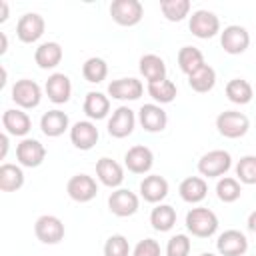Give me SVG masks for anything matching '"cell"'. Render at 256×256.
Here are the masks:
<instances>
[{
	"label": "cell",
	"mask_w": 256,
	"mask_h": 256,
	"mask_svg": "<svg viewBox=\"0 0 256 256\" xmlns=\"http://www.w3.org/2000/svg\"><path fill=\"white\" fill-rule=\"evenodd\" d=\"M144 92V86L138 78H118L108 84V94L116 100H138Z\"/></svg>",
	"instance_id": "20"
},
{
	"label": "cell",
	"mask_w": 256,
	"mask_h": 256,
	"mask_svg": "<svg viewBox=\"0 0 256 256\" xmlns=\"http://www.w3.org/2000/svg\"><path fill=\"white\" fill-rule=\"evenodd\" d=\"M138 206H140L138 196L132 190H128V188H118L108 198V208L118 218H128V216L136 214Z\"/></svg>",
	"instance_id": "8"
},
{
	"label": "cell",
	"mask_w": 256,
	"mask_h": 256,
	"mask_svg": "<svg viewBox=\"0 0 256 256\" xmlns=\"http://www.w3.org/2000/svg\"><path fill=\"white\" fill-rule=\"evenodd\" d=\"M12 100L20 106V108H36L42 100V88L28 78L16 80V84L12 86Z\"/></svg>",
	"instance_id": "11"
},
{
	"label": "cell",
	"mask_w": 256,
	"mask_h": 256,
	"mask_svg": "<svg viewBox=\"0 0 256 256\" xmlns=\"http://www.w3.org/2000/svg\"><path fill=\"white\" fill-rule=\"evenodd\" d=\"M2 126L6 130V134H12V136H26L32 128V120L26 112L22 110H4L2 114Z\"/></svg>",
	"instance_id": "24"
},
{
	"label": "cell",
	"mask_w": 256,
	"mask_h": 256,
	"mask_svg": "<svg viewBox=\"0 0 256 256\" xmlns=\"http://www.w3.org/2000/svg\"><path fill=\"white\" fill-rule=\"evenodd\" d=\"M138 122L146 132H162L168 124V116L160 104H144L138 110Z\"/></svg>",
	"instance_id": "14"
},
{
	"label": "cell",
	"mask_w": 256,
	"mask_h": 256,
	"mask_svg": "<svg viewBox=\"0 0 256 256\" xmlns=\"http://www.w3.org/2000/svg\"><path fill=\"white\" fill-rule=\"evenodd\" d=\"M46 96L50 102L54 104H64L70 100V94H72V84H70V78L62 72H54L48 76L46 80Z\"/></svg>",
	"instance_id": "16"
},
{
	"label": "cell",
	"mask_w": 256,
	"mask_h": 256,
	"mask_svg": "<svg viewBox=\"0 0 256 256\" xmlns=\"http://www.w3.org/2000/svg\"><path fill=\"white\" fill-rule=\"evenodd\" d=\"M34 234L42 244H58L64 238V224L58 216L44 214L34 222Z\"/></svg>",
	"instance_id": "6"
},
{
	"label": "cell",
	"mask_w": 256,
	"mask_h": 256,
	"mask_svg": "<svg viewBox=\"0 0 256 256\" xmlns=\"http://www.w3.org/2000/svg\"><path fill=\"white\" fill-rule=\"evenodd\" d=\"M226 96H228V100L232 104H240L242 106V104H248L252 100L254 92H252V86H250L248 80H244V78H232L226 84Z\"/></svg>",
	"instance_id": "31"
},
{
	"label": "cell",
	"mask_w": 256,
	"mask_h": 256,
	"mask_svg": "<svg viewBox=\"0 0 256 256\" xmlns=\"http://www.w3.org/2000/svg\"><path fill=\"white\" fill-rule=\"evenodd\" d=\"M62 56H64V52H62V46L58 42H44L34 52V60L42 70L56 68L62 62Z\"/></svg>",
	"instance_id": "25"
},
{
	"label": "cell",
	"mask_w": 256,
	"mask_h": 256,
	"mask_svg": "<svg viewBox=\"0 0 256 256\" xmlns=\"http://www.w3.org/2000/svg\"><path fill=\"white\" fill-rule=\"evenodd\" d=\"M190 0H162L160 2V10L164 14L166 20L170 22H180L190 14Z\"/></svg>",
	"instance_id": "34"
},
{
	"label": "cell",
	"mask_w": 256,
	"mask_h": 256,
	"mask_svg": "<svg viewBox=\"0 0 256 256\" xmlns=\"http://www.w3.org/2000/svg\"><path fill=\"white\" fill-rule=\"evenodd\" d=\"M66 192H68V196H70L74 202L84 204V202H90V200L96 198V194H98V184H96V180H94L92 176H88V174H76V176H72V178L68 180Z\"/></svg>",
	"instance_id": "7"
},
{
	"label": "cell",
	"mask_w": 256,
	"mask_h": 256,
	"mask_svg": "<svg viewBox=\"0 0 256 256\" xmlns=\"http://www.w3.org/2000/svg\"><path fill=\"white\" fill-rule=\"evenodd\" d=\"M178 192H180V198L188 204H198L206 198L208 194V184L204 178L200 176H188L180 182L178 186Z\"/></svg>",
	"instance_id": "23"
},
{
	"label": "cell",
	"mask_w": 256,
	"mask_h": 256,
	"mask_svg": "<svg viewBox=\"0 0 256 256\" xmlns=\"http://www.w3.org/2000/svg\"><path fill=\"white\" fill-rule=\"evenodd\" d=\"M186 228L196 238H208L218 230V216L210 208H192L186 214Z\"/></svg>",
	"instance_id": "1"
},
{
	"label": "cell",
	"mask_w": 256,
	"mask_h": 256,
	"mask_svg": "<svg viewBox=\"0 0 256 256\" xmlns=\"http://www.w3.org/2000/svg\"><path fill=\"white\" fill-rule=\"evenodd\" d=\"M24 186V172L16 164H2L0 166V190L2 192H16Z\"/></svg>",
	"instance_id": "29"
},
{
	"label": "cell",
	"mask_w": 256,
	"mask_h": 256,
	"mask_svg": "<svg viewBox=\"0 0 256 256\" xmlns=\"http://www.w3.org/2000/svg\"><path fill=\"white\" fill-rule=\"evenodd\" d=\"M150 224L158 232H168L176 224V210L170 204H158L150 212Z\"/></svg>",
	"instance_id": "30"
},
{
	"label": "cell",
	"mask_w": 256,
	"mask_h": 256,
	"mask_svg": "<svg viewBox=\"0 0 256 256\" xmlns=\"http://www.w3.org/2000/svg\"><path fill=\"white\" fill-rule=\"evenodd\" d=\"M140 196L150 202V204H158L168 196V182L166 178L158 176V174H150L140 182Z\"/></svg>",
	"instance_id": "22"
},
{
	"label": "cell",
	"mask_w": 256,
	"mask_h": 256,
	"mask_svg": "<svg viewBox=\"0 0 256 256\" xmlns=\"http://www.w3.org/2000/svg\"><path fill=\"white\" fill-rule=\"evenodd\" d=\"M98 128L90 120H80L70 128V140L78 150H90L98 142Z\"/></svg>",
	"instance_id": "17"
},
{
	"label": "cell",
	"mask_w": 256,
	"mask_h": 256,
	"mask_svg": "<svg viewBox=\"0 0 256 256\" xmlns=\"http://www.w3.org/2000/svg\"><path fill=\"white\" fill-rule=\"evenodd\" d=\"M216 248L220 256H244L248 250V240L240 230H226L218 236Z\"/></svg>",
	"instance_id": "15"
},
{
	"label": "cell",
	"mask_w": 256,
	"mask_h": 256,
	"mask_svg": "<svg viewBox=\"0 0 256 256\" xmlns=\"http://www.w3.org/2000/svg\"><path fill=\"white\" fill-rule=\"evenodd\" d=\"M110 112V98L102 92H88L84 98V114L90 120H102Z\"/></svg>",
	"instance_id": "26"
},
{
	"label": "cell",
	"mask_w": 256,
	"mask_h": 256,
	"mask_svg": "<svg viewBox=\"0 0 256 256\" xmlns=\"http://www.w3.org/2000/svg\"><path fill=\"white\" fill-rule=\"evenodd\" d=\"M176 92H178L176 84H174L172 80H168V78H164V80H160V82L148 84V94H150V98H152L154 102H158V104H170V102L176 98Z\"/></svg>",
	"instance_id": "33"
},
{
	"label": "cell",
	"mask_w": 256,
	"mask_h": 256,
	"mask_svg": "<svg viewBox=\"0 0 256 256\" xmlns=\"http://www.w3.org/2000/svg\"><path fill=\"white\" fill-rule=\"evenodd\" d=\"M138 68H140V74L148 80V84L160 82V80L166 78V64L156 54H144L140 58V66Z\"/></svg>",
	"instance_id": "27"
},
{
	"label": "cell",
	"mask_w": 256,
	"mask_h": 256,
	"mask_svg": "<svg viewBox=\"0 0 256 256\" xmlns=\"http://www.w3.org/2000/svg\"><path fill=\"white\" fill-rule=\"evenodd\" d=\"M96 176L108 188H118L124 182V170H122V166L116 160L108 158V156H102L96 162Z\"/></svg>",
	"instance_id": "19"
},
{
	"label": "cell",
	"mask_w": 256,
	"mask_h": 256,
	"mask_svg": "<svg viewBox=\"0 0 256 256\" xmlns=\"http://www.w3.org/2000/svg\"><path fill=\"white\" fill-rule=\"evenodd\" d=\"M0 40H2V46H0V54H4L8 50V40H6V34H0Z\"/></svg>",
	"instance_id": "44"
},
{
	"label": "cell",
	"mask_w": 256,
	"mask_h": 256,
	"mask_svg": "<svg viewBox=\"0 0 256 256\" xmlns=\"http://www.w3.org/2000/svg\"><path fill=\"white\" fill-rule=\"evenodd\" d=\"M204 64H206V62H204V54H202L198 48H194V46H182V48L178 50V66H180V70H182L186 76L194 74V72L200 70Z\"/></svg>",
	"instance_id": "28"
},
{
	"label": "cell",
	"mask_w": 256,
	"mask_h": 256,
	"mask_svg": "<svg viewBox=\"0 0 256 256\" xmlns=\"http://www.w3.org/2000/svg\"><path fill=\"white\" fill-rule=\"evenodd\" d=\"M132 256H160V244L152 238H144L134 246Z\"/></svg>",
	"instance_id": "40"
},
{
	"label": "cell",
	"mask_w": 256,
	"mask_h": 256,
	"mask_svg": "<svg viewBox=\"0 0 256 256\" xmlns=\"http://www.w3.org/2000/svg\"><path fill=\"white\" fill-rule=\"evenodd\" d=\"M248 228H250V232L256 236V210L248 216Z\"/></svg>",
	"instance_id": "43"
},
{
	"label": "cell",
	"mask_w": 256,
	"mask_h": 256,
	"mask_svg": "<svg viewBox=\"0 0 256 256\" xmlns=\"http://www.w3.org/2000/svg\"><path fill=\"white\" fill-rule=\"evenodd\" d=\"M188 26H190V32L196 38H202V40H208V38H212V36H216L220 32V20L210 10H196V12H192Z\"/></svg>",
	"instance_id": "5"
},
{
	"label": "cell",
	"mask_w": 256,
	"mask_h": 256,
	"mask_svg": "<svg viewBox=\"0 0 256 256\" xmlns=\"http://www.w3.org/2000/svg\"><path fill=\"white\" fill-rule=\"evenodd\" d=\"M0 144H2L0 158H6V152H8V134H6V132H2V134H0Z\"/></svg>",
	"instance_id": "41"
},
{
	"label": "cell",
	"mask_w": 256,
	"mask_h": 256,
	"mask_svg": "<svg viewBox=\"0 0 256 256\" xmlns=\"http://www.w3.org/2000/svg\"><path fill=\"white\" fill-rule=\"evenodd\" d=\"M44 28H46V22L38 12H26L24 16H20L16 24V36L20 38V42L32 44L40 40V36L44 34Z\"/></svg>",
	"instance_id": "9"
},
{
	"label": "cell",
	"mask_w": 256,
	"mask_h": 256,
	"mask_svg": "<svg viewBox=\"0 0 256 256\" xmlns=\"http://www.w3.org/2000/svg\"><path fill=\"white\" fill-rule=\"evenodd\" d=\"M220 44L228 54H242L250 46V34L244 26L230 24L220 32Z\"/></svg>",
	"instance_id": "10"
},
{
	"label": "cell",
	"mask_w": 256,
	"mask_h": 256,
	"mask_svg": "<svg viewBox=\"0 0 256 256\" xmlns=\"http://www.w3.org/2000/svg\"><path fill=\"white\" fill-rule=\"evenodd\" d=\"M200 256H216V254H212V252H202Z\"/></svg>",
	"instance_id": "45"
},
{
	"label": "cell",
	"mask_w": 256,
	"mask_h": 256,
	"mask_svg": "<svg viewBox=\"0 0 256 256\" xmlns=\"http://www.w3.org/2000/svg\"><path fill=\"white\" fill-rule=\"evenodd\" d=\"M8 20V4L4 0H0V22Z\"/></svg>",
	"instance_id": "42"
},
{
	"label": "cell",
	"mask_w": 256,
	"mask_h": 256,
	"mask_svg": "<svg viewBox=\"0 0 256 256\" xmlns=\"http://www.w3.org/2000/svg\"><path fill=\"white\" fill-rule=\"evenodd\" d=\"M216 128L224 138H242L248 128H250V120L246 114L236 112V110H224L218 114L216 118Z\"/></svg>",
	"instance_id": "2"
},
{
	"label": "cell",
	"mask_w": 256,
	"mask_h": 256,
	"mask_svg": "<svg viewBox=\"0 0 256 256\" xmlns=\"http://www.w3.org/2000/svg\"><path fill=\"white\" fill-rule=\"evenodd\" d=\"M68 124H70L68 114L62 112V110H58V108L44 112L42 118H40V128H42L44 136H48V138H58V136H62V134L68 130Z\"/></svg>",
	"instance_id": "21"
},
{
	"label": "cell",
	"mask_w": 256,
	"mask_h": 256,
	"mask_svg": "<svg viewBox=\"0 0 256 256\" xmlns=\"http://www.w3.org/2000/svg\"><path fill=\"white\" fill-rule=\"evenodd\" d=\"M232 166V156L226 150H210L198 160V172L206 178H218Z\"/></svg>",
	"instance_id": "3"
},
{
	"label": "cell",
	"mask_w": 256,
	"mask_h": 256,
	"mask_svg": "<svg viewBox=\"0 0 256 256\" xmlns=\"http://www.w3.org/2000/svg\"><path fill=\"white\" fill-rule=\"evenodd\" d=\"M236 176H238V182L242 184H256V156L252 154H246L238 160L236 164Z\"/></svg>",
	"instance_id": "37"
},
{
	"label": "cell",
	"mask_w": 256,
	"mask_h": 256,
	"mask_svg": "<svg viewBox=\"0 0 256 256\" xmlns=\"http://www.w3.org/2000/svg\"><path fill=\"white\" fill-rule=\"evenodd\" d=\"M242 194V188H240V182L236 178H230V176H224L218 180L216 184V196L218 200H222L224 204H230V202H236Z\"/></svg>",
	"instance_id": "36"
},
{
	"label": "cell",
	"mask_w": 256,
	"mask_h": 256,
	"mask_svg": "<svg viewBox=\"0 0 256 256\" xmlns=\"http://www.w3.org/2000/svg\"><path fill=\"white\" fill-rule=\"evenodd\" d=\"M82 76H84L86 82H90V84L102 82V80L108 76V64H106V60H102V58H98V56L88 58V60L84 62V66H82Z\"/></svg>",
	"instance_id": "35"
},
{
	"label": "cell",
	"mask_w": 256,
	"mask_h": 256,
	"mask_svg": "<svg viewBox=\"0 0 256 256\" xmlns=\"http://www.w3.org/2000/svg\"><path fill=\"white\" fill-rule=\"evenodd\" d=\"M104 256H130L128 238L122 234H112L104 244Z\"/></svg>",
	"instance_id": "38"
},
{
	"label": "cell",
	"mask_w": 256,
	"mask_h": 256,
	"mask_svg": "<svg viewBox=\"0 0 256 256\" xmlns=\"http://www.w3.org/2000/svg\"><path fill=\"white\" fill-rule=\"evenodd\" d=\"M188 84H190V88L194 92H200V94L210 92L214 88V84H216V72H214V68L208 66V64H204L200 70H196L194 74L188 76Z\"/></svg>",
	"instance_id": "32"
},
{
	"label": "cell",
	"mask_w": 256,
	"mask_h": 256,
	"mask_svg": "<svg viewBox=\"0 0 256 256\" xmlns=\"http://www.w3.org/2000/svg\"><path fill=\"white\" fill-rule=\"evenodd\" d=\"M192 248V242L186 234H176L166 244V256H188Z\"/></svg>",
	"instance_id": "39"
},
{
	"label": "cell",
	"mask_w": 256,
	"mask_h": 256,
	"mask_svg": "<svg viewBox=\"0 0 256 256\" xmlns=\"http://www.w3.org/2000/svg\"><path fill=\"white\" fill-rule=\"evenodd\" d=\"M16 158L20 162V166L26 168H36L44 162L46 158V148L44 144H40L34 138H24L18 146H16Z\"/></svg>",
	"instance_id": "13"
},
{
	"label": "cell",
	"mask_w": 256,
	"mask_h": 256,
	"mask_svg": "<svg viewBox=\"0 0 256 256\" xmlns=\"http://www.w3.org/2000/svg\"><path fill=\"white\" fill-rule=\"evenodd\" d=\"M124 164L132 174H146L154 164V154H152V150L148 146L138 144V146H132L126 152Z\"/></svg>",
	"instance_id": "18"
},
{
	"label": "cell",
	"mask_w": 256,
	"mask_h": 256,
	"mask_svg": "<svg viewBox=\"0 0 256 256\" xmlns=\"http://www.w3.org/2000/svg\"><path fill=\"white\" fill-rule=\"evenodd\" d=\"M134 126H136L134 110H130L128 106H118L108 120V134L112 138H126L132 134Z\"/></svg>",
	"instance_id": "12"
},
{
	"label": "cell",
	"mask_w": 256,
	"mask_h": 256,
	"mask_svg": "<svg viewBox=\"0 0 256 256\" xmlns=\"http://www.w3.org/2000/svg\"><path fill=\"white\" fill-rule=\"evenodd\" d=\"M144 8L138 0H114L110 4V16L120 26H136L142 20Z\"/></svg>",
	"instance_id": "4"
}]
</instances>
